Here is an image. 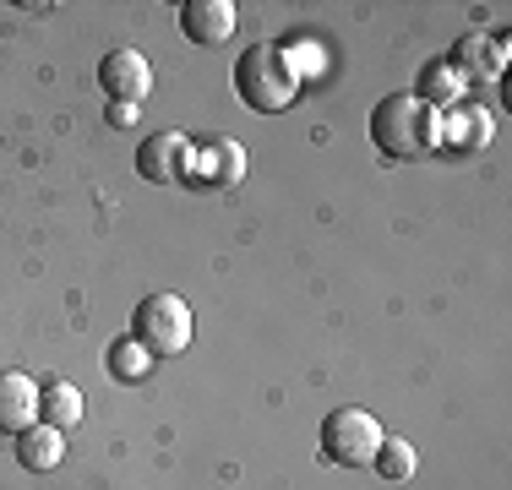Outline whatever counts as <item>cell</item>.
I'll return each mask as SVG.
<instances>
[{
    "mask_svg": "<svg viewBox=\"0 0 512 490\" xmlns=\"http://www.w3.org/2000/svg\"><path fill=\"white\" fill-rule=\"evenodd\" d=\"M371 142L387 158H425L442 142V115H431L414 93H387L371 109Z\"/></svg>",
    "mask_w": 512,
    "mask_h": 490,
    "instance_id": "cell-1",
    "label": "cell"
},
{
    "mask_svg": "<svg viewBox=\"0 0 512 490\" xmlns=\"http://www.w3.org/2000/svg\"><path fill=\"white\" fill-rule=\"evenodd\" d=\"M300 93L295 71H289V55L278 44H251L246 55L235 60V98L256 115H278V109H289Z\"/></svg>",
    "mask_w": 512,
    "mask_h": 490,
    "instance_id": "cell-2",
    "label": "cell"
},
{
    "mask_svg": "<svg viewBox=\"0 0 512 490\" xmlns=\"http://www.w3.org/2000/svg\"><path fill=\"white\" fill-rule=\"evenodd\" d=\"M131 338H137L153 360L180 354L191 343V305L180 300V294H148V300H137V311H131Z\"/></svg>",
    "mask_w": 512,
    "mask_h": 490,
    "instance_id": "cell-3",
    "label": "cell"
},
{
    "mask_svg": "<svg viewBox=\"0 0 512 490\" xmlns=\"http://www.w3.org/2000/svg\"><path fill=\"white\" fill-rule=\"evenodd\" d=\"M376 447H382V425H376V414L333 409L322 420V458L338 463V469H360V463H371Z\"/></svg>",
    "mask_w": 512,
    "mask_h": 490,
    "instance_id": "cell-4",
    "label": "cell"
},
{
    "mask_svg": "<svg viewBox=\"0 0 512 490\" xmlns=\"http://www.w3.org/2000/svg\"><path fill=\"white\" fill-rule=\"evenodd\" d=\"M99 88L109 93V104H142L153 93V66L142 49H109L99 60Z\"/></svg>",
    "mask_w": 512,
    "mask_h": 490,
    "instance_id": "cell-5",
    "label": "cell"
},
{
    "mask_svg": "<svg viewBox=\"0 0 512 490\" xmlns=\"http://www.w3.org/2000/svg\"><path fill=\"white\" fill-rule=\"evenodd\" d=\"M191 142L180 137V131H158L137 147V175L153 180V186H180V180L191 175Z\"/></svg>",
    "mask_w": 512,
    "mask_h": 490,
    "instance_id": "cell-6",
    "label": "cell"
},
{
    "mask_svg": "<svg viewBox=\"0 0 512 490\" xmlns=\"http://www.w3.org/2000/svg\"><path fill=\"white\" fill-rule=\"evenodd\" d=\"M39 420V382L28 371H0V431L22 436Z\"/></svg>",
    "mask_w": 512,
    "mask_h": 490,
    "instance_id": "cell-7",
    "label": "cell"
},
{
    "mask_svg": "<svg viewBox=\"0 0 512 490\" xmlns=\"http://www.w3.org/2000/svg\"><path fill=\"white\" fill-rule=\"evenodd\" d=\"M180 28H186L191 44L213 49L235 33V6H229V0H186V6H180Z\"/></svg>",
    "mask_w": 512,
    "mask_h": 490,
    "instance_id": "cell-8",
    "label": "cell"
},
{
    "mask_svg": "<svg viewBox=\"0 0 512 490\" xmlns=\"http://www.w3.org/2000/svg\"><path fill=\"white\" fill-rule=\"evenodd\" d=\"M60 458H66V431H55V425L33 420L28 431L17 436V463H22L28 474H44V469H55Z\"/></svg>",
    "mask_w": 512,
    "mask_h": 490,
    "instance_id": "cell-9",
    "label": "cell"
},
{
    "mask_svg": "<svg viewBox=\"0 0 512 490\" xmlns=\"http://www.w3.org/2000/svg\"><path fill=\"white\" fill-rule=\"evenodd\" d=\"M414 98H420L425 109H453V104H463V77L447 60H431V66H420V88H414Z\"/></svg>",
    "mask_w": 512,
    "mask_h": 490,
    "instance_id": "cell-10",
    "label": "cell"
},
{
    "mask_svg": "<svg viewBox=\"0 0 512 490\" xmlns=\"http://www.w3.org/2000/svg\"><path fill=\"white\" fill-rule=\"evenodd\" d=\"M82 392L71 387V382H44V392H39V420L44 425H55V431H71V425L82 420Z\"/></svg>",
    "mask_w": 512,
    "mask_h": 490,
    "instance_id": "cell-11",
    "label": "cell"
},
{
    "mask_svg": "<svg viewBox=\"0 0 512 490\" xmlns=\"http://www.w3.org/2000/svg\"><path fill=\"white\" fill-rule=\"evenodd\" d=\"M202 175L213 180V186H240V180H246V147L235 137H218L202 153Z\"/></svg>",
    "mask_w": 512,
    "mask_h": 490,
    "instance_id": "cell-12",
    "label": "cell"
},
{
    "mask_svg": "<svg viewBox=\"0 0 512 490\" xmlns=\"http://www.w3.org/2000/svg\"><path fill=\"white\" fill-rule=\"evenodd\" d=\"M442 137L453 147H485V137H491V120H485V109L474 104H453L442 120Z\"/></svg>",
    "mask_w": 512,
    "mask_h": 490,
    "instance_id": "cell-13",
    "label": "cell"
},
{
    "mask_svg": "<svg viewBox=\"0 0 512 490\" xmlns=\"http://www.w3.org/2000/svg\"><path fill=\"white\" fill-rule=\"evenodd\" d=\"M148 371H153V354L142 349V343L131 338V333L109 343V376H115V382H142Z\"/></svg>",
    "mask_w": 512,
    "mask_h": 490,
    "instance_id": "cell-14",
    "label": "cell"
},
{
    "mask_svg": "<svg viewBox=\"0 0 512 490\" xmlns=\"http://www.w3.org/2000/svg\"><path fill=\"white\" fill-rule=\"evenodd\" d=\"M447 66H453L463 82H469V77H485V71H496L491 39H485V33H463V39L453 44V60H447Z\"/></svg>",
    "mask_w": 512,
    "mask_h": 490,
    "instance_id": "cell-15",
    "label": "cell"
},
{
    "mask_svg": "<svg viewBox=\"0 0 512 490\" xmlns=\"http://www.w3.org/2000/svg\"><path fill=\"white\" fill-rule=\"evenodd\" d=\"M371 463H376V474H382V480H414V469H420V458H414V447H409L404 436H393V441L382 436V447H376Z\"/></svg>",
    "mask_w": 512,
    "mask_h": 490,
    "instance_id": "cell-16",
    "label": "cell"
},
{
    "mask_svg": "<svg viewBox=\"0 0 512 490\" xmlns=\"http://www.w3.org/2000/svg\"><path fill=\"white\" fill-rule=\"evenodd\" d=\"M109 115V126H137V115H142V104H109L104 109Z\"/></svg>",
    "mask_w": 512,
    "mask_h": 490,
    "instance_id": "cell-17",
    "label": "cell"
}]
</instances>
